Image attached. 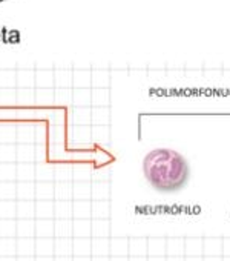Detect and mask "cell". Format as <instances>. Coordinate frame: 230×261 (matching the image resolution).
<instances>
[{
  "label": "cell",
  "mask_w": 230,
  "mask_h": 261,
  "mask_svg": "<svg viewBox=\"0 0 230 261\" xmlns=\"http://www.w3.org/2000/svg\"><path fill=\"white\" fill-rule=\"evenodd\" d=\"M143 174L151 186L158 192H177L189 180L187 160L177 151L158 148L143 159Z\"/></svg>",
  "instance_id": "obj_1"
}]
</instances>
